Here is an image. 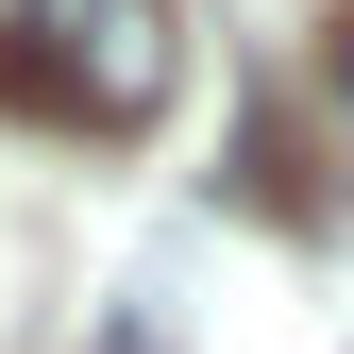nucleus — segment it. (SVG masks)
Listing matches in <instances>:
<instances>
[{"label":"nucleus","instance_id":"nucleus-1","mask_svg":"<svg viewBox=\"0 0 354 354\" xmlns=\"http://www.w3.org/2000/svg\"><path fill=\"white\" fill-rule=\"evenodd\" d=\"M169 84H186L169 0H0V102L51 136H152Z\"/></svg>","mask_w":354,"mask_h":354},{"label":"nucleus","instance_id":"nucleus-2","mask_svg":"<svg viewBox=\"0 0 354 354\" xmlns=\"http://www.w3.org/2000/svg\"><path fill=\"white\" fill-rule=\"evenodd\" d=\"M337 102H354V0H337Z\"/></svg>","mask_w":354,"mask_h":354}]
</instances>
